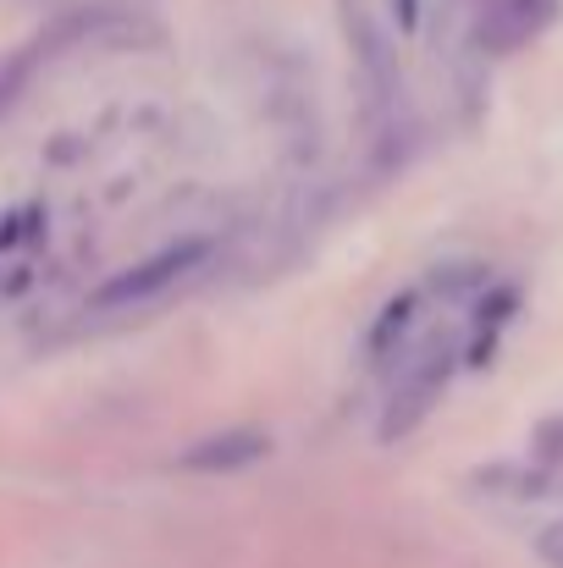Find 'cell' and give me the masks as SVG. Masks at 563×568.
I'll return each instance as SVG.
<instances>
[{
	"instance_id": "cell-1",
	"label": "cell",
	"mask_w": 563,
	"mask_h": 568,
	"mask_svg": "<svg viewBox=\"0 0 563 568\" xmlns=\"http://www.w3.org/2000/svg\"><path fill=\"white\" fill-rule=\"evenodd\" d=\"M204 254H210V243H204V237H188V243H178V248H161V254H150V260H139V265L117 271L111 282H100L89 304H94V310H128V304H144V298L167 293L172 282H183Z\"/></svg>"
},
{
	"instance_id": "cell-2",
	"label": "cell",
	"mask_w": 563,
	"mask_h": 568,
	"mask_svg": "<svg viewBox=\"0 0 563 568\" xmlns=\"http://www.w3.org/2000/svg\"><path fill=\"white\" fill-rule=\"evenodd\" d=\"M448 376H453V348H448V343H431V348L398 376V386H392V403H386V414H381V442L409 436V430L431 414V403L442 397Z\"/></svg>"
},
{
	"instance_id": "cell-3",
	"label": "cell",
	"mask_w": 563,
	"mask_h": 568,
	"mask_svg": "<svg viewBox=\"0 0 563 568\" xmlns=\"http://www.w3.org/2000/svg\"><path fill=\"white\" fill-rule=\"evenodd\" d=\"M105 22V6H78V11H67V17H56L44 33H33L11 61H6V72H0V116L17 105V94L33 83V72L44 67V61H56L67 44H78V39H89L94 28Z\"/></svg>"
},
{
	"instance_id": "cell-4",
	"label": "cell",
	"mask_w": 563,
	"mask_h": 568,
	"mask_svg": "<svg viewBox=\"0 0 563 568\" xmlns=\"http://www.w3.org/2000/svg\"><path fill=\"white\" fill-rule=\"evenodd\" d=\"M343 28H349V44H354V67H360V83H365V105H371V116L398 111V94H403L398 61H392L381 28L371 22V11H365L360 0H343Z\"/></svg>"
},
{
	"instance_id": "cell-5",
	"label": "cell",
	"mask_w": 563,
	"mask_h": 568,
	"mask_svg": "<svg viewBox=\"0 0 563 568\" xmlns=\"http://www.w3.org/2000/svg\"><path fill=\"white\" fill-rule=\"evenodd\" d=\"M553 17H559V0H492L481 17V44L492 55H509V50L531 44Z\"/></svg>"
},
{
	"instance_id": "cell-6",
	"label": "cell",
	"mask_w": 563,
	"mask_h": 568,
	"mask_svg": "<svg viewBox=\"0 0 563 568\" xmlns=\"http://www.w3.org/2000/svg\"><path fill=\"white\" fill-rule=\"evenodd\" d=\"M271 453V436L265 430H221V436H204V442H193L183 458V469H199V475H232V469H249V464H260Z\"/></svg>"
},
{
	"instance_id": "cell-7",
	"label": "cell",
	"mask_w": 563,
	"mask_h": 568,
	"mask_svg": "<svg viewBox=\"0 0 563 568\" xmlns=\"http://www.w3.org/2000/svg\"><path fill=\"white\" fill-rule=\"evenodd\" d=\"M531 447H536V464H563V414H553V419L536 425Z\"/></svg>"
},
{
	"instance_id": "cell-8",
	"label": "cell",
	"mask_w": 563,
	"mask_h": 568,
	"mask_svg": "<svg viewBox=\"0 0 563 568\" xmlns=\"http://www.w3.org/2000/svg\"><path fill=\"white\" fill-rule=\"evenodd\" d=\"M536 558L547 568H563V519L559 525H547L542 536H536Z\"/></svg>"
}]
</instances>
